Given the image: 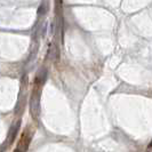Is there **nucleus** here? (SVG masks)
<instances>
[{"label":"nucleus","instance_id":"nucleus-1","mask_svg":"<svg viewBox=\"0 0 152 152\" xmlns=\"http://www.w3.org/2000/svg\"><path fill=\"white\" fill-rule=\"evenodd\" d=\"M45 80H46V70L45 69H42V70L38 73L36 81H37L38 84H42V83H45Z\"/></svg>","mask_w":152,"mask_h":152},{"label":"nucleus","instance_id":"nucleus-2","mask_svg":"<svg viewBox=\"0 0 152 152\" xmlns=\"http://www.w3.org/2000/svg\"><path fill=\"white\" fill-rule=\"evenodd\" d=\"M18 127H20V124L17 122V125H16V126H14V127H12V128H10V137H9V143H12V142L14 141L16 133H17V130H18Z\"/></svg>","mask_w":152,"mask_h":152},{"label":"nucleus","instance_id":"nucleus-3","mask_svg":"<svg viewBox=\"0 0 152 152\" xmlns=\"http://www.w3.org/2000/svg\"><path fill=\"white\" fill-rule=\"evenodd\" d=\"M151 146H152V143H151V144H150V148H151Z\"/></svg>","mask_w":152,"mask_h":152},{"label":"nucleus","instance_id":"nucleus-4","mask_svg":"<svg viewBox=\"0 0 152 152\" xmlns=\"http://www.w3.org/2000/svg\"><path fill=\"white\" fill-rule=\"evenodd\" d=\"M58 1H61V0H58Z\"/></svg>","mask_w":152,"mask_h":152}]
</instances>
